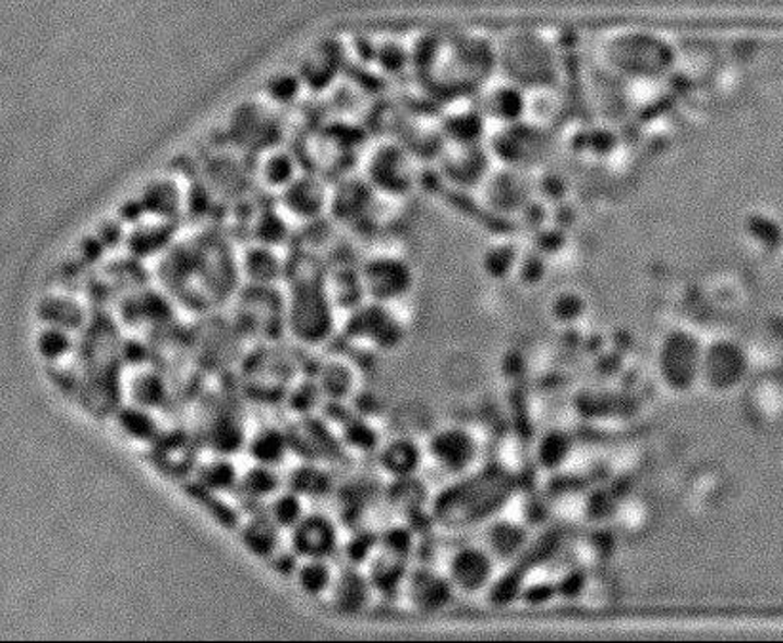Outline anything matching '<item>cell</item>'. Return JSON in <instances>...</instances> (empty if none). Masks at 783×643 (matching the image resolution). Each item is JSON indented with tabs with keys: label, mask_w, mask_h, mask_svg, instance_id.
<instances>
[{
	"label": "cell",
	"mask_w": 783,
	"mask_h": 643,
	"mask_svg": "<svg viewBox=\"0 0 783 643\" xmlns=\"http://www.w3.org/2000/svg\"><path fill=\"white\" fill-rule=\"evenodd\" d=\"M294 301L288 305V326L298 339L305 343H316L324 339L330 326V305L326 288L316 286L294 290Z\"/></svg>",
	"instance_id": "6da1fadb"
},
{
	"label": "cell",
	"mask_w": 783,
	"mask_h": 643,
	"mask_svg": "<svg viewBox=\"0 0 783 643\" xmlns=\"http://www.w3.org/2000/svg\"><path fill=\"white\" fill-rule=\"evenodd\" d=\"M362 292L374 300V303L389 305L397 300L400 293H405L408 286V272L405 265L397 259L389 257H376L370 259L364 269L361 270Z\"/></svg>",
	"instance_id": "7a4b0ae2"
},
{
	"label": "cell",
	"mask_w": 783,
	"mask_h": 643,
	"mask_svg": "<svg viewBox=\"0 0 783 643\" xmlns=\"http://www.w3.org/2000/svg\"><path fill=\"white\" fill-rule=\"evenodd\" d=\"M298 524L303 525L308 532L313 533V537L308 533L296 535V545L300 548V553H305L308 558H324L328 556L334 546V532H332L328 522H324V518L313 517L308 520H300Z\"/></svg>",
	"instance_id": "3957f363"
}]
</instances>
